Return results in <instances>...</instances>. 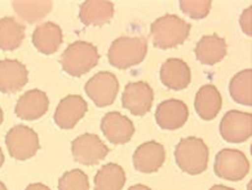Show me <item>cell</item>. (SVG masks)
<instances>
[{"label":"cell","mask_w":252,"mask_h":190,"mask_svg":"<svg viewBox=\"0 0 252 190\" xmlns=\"http://www.w3.org/2000/svg\"><path fill=\"white\" fill-rule=\"evenodd\" d=\"M4 154H3V150H1V148H0V168H1V166L4 164Z\"/></svg>","instance_id":"32"},{"label":"cell","mask_w":252,"mask_h":190,"mask_svg":"<svg viewBox=\"0 0 252 190\" xmlns=\"http://www.w3.org/2000/svg\"><path fill=\"white\" fill-rule=\"evenodd\" d=\"M49 100L45 92L30 90L18 98L14 113L24 121H36L48 111Z\"/></svg>","instance_id":"16"},{"label":"cell","mask_w":252,"mask_h":190,"mask_svg":"<svg viewBox=\"0 0 252 190\" xmlns=\"http://www.w3.org/2000/svg\"><path fill=\"white\" fill-rule=\"evenodd\" d=\"M0 190H8L7 187H5V185H4V183H1V181H0Z\"/></svg>","instance_id":"34"},{"label":"cell","mask_w":252,"mask_h":190,"mask_svg":"<svg viewBox=\"0 0 252 190\" xmlns=\"http://www.w3.org/2000/svg\"><path fill=\"white\" fill-rule=\"evenodd\" d=\"M26 28L14 17L0 18V49L14 51L22 44Z\"/></svg>","instance_id":"23"},{"label":"cell","mask_w":252,"mask_h":190,"mask_svg":"<svg viewBox=\"0 0 252 190\" xmlns=\"http://www.w3.org/2000/svg\"><path fill=\"white\" fill-rule=\"evenodd\" d=\"M189 118V109L181 100L169 98L158 105L156 110L157 125L162 129L176 131L184 127Z\"/></svg>","instance_id":"13"},{"label":"cell","mask_w":252,"mask_h":190,"mask_svg":"<svg viewBox=\"0 0 252 190\" xmlns=\"http://www.w3.org/2000/svg\"><path fill=\"white\" fill-rule=\"evenodd\" d=\"M9 156L16 160H28L39 152L40 142L38 133L28 126H14L5 135Z\"/></svg>","instance_id":"5"},{"label":"cell","mask_w":252,"mask_h":190,"mask_svg":"<svg viewBox=\"0 0 252 190\" xmlns=\"http://www.w3.org/2000/svg\"><path fill=\"white\" fill-rule=\"evenodd\" d=\"M212 7L211 0H181L180 9L193 20H202L208 16Z\"/></svg>","instance_id":"27"},{"label":"cell","mask_w":252,"mask_h":190,"mask_svg":"<svg viewBox=\"0 0 252 190\" xmlns=\"http://www.w3.org/2000/svg\"><path fill=\"white\" fill-rule=\"evenodd\" d=\"M148 53V40L144 36H121L111 43L107 59L111 66L126 70L141 63Z\"/></svg>","instance_id":"2"},{"label":"cell","mask_w":252,"mask_h":190,"mask_svg":"<svg viewBox=\"0 0 252 190\" xmlns=\"http://www.w3.org/2000/svg\"><path fill=\"white\" fill-rule=\"evenodd\" d=\"M154 92L146 82L128 83L122 96V105L135 117H144L152 110Z\"/></svg>","instance_id":"10"},{"label":"cell","mask_w":252,"mask_h":190,"mask_svg":"<svg viewBox=\"0 0 252 190\" xmlns=\"http://www.w3.org/2000/svg\"><path fill=\"white\" fill-rule=\"evenodd\" d=\"M208 146L199 137L183 138L175 149V160L179 168L189 175H200L208 166Z\"/></svg>","instance_id":"3"},{"label":"cell","mask_w":252,"mask_h":190,"mask_svg":"<svg viewBox=\"0 0 252 190\" xmlns=\"http://www.w3.org/2000/svg\"><path fill=\"white\" fill-rule=\"evenodd\" d=\"M84 90L97 107H107L114 104L119 91V82L110 71H100L87 82Z\"/></svg>","instance_id":"8"},{"label":"cell","mask_w":252,"mask_h":190,"mask_svg":"<svg viewBox=\"0 0 252 190\" xmlns=\"http://www.w3.org/2000/svg\"><path fill=\"white\" fill-rule=\"evenodd\" d=\"M229 94L233 100L243 106L252 105V70L246 69L231 78Z\"/></svg>","instance_id":"25"},{"label":"cell","mask_w":252,"mask_h":190,"mask_svg":"<svg viewBox=\"0 0 252 190\" xmlns=\"http://www.w3.org/2000/svg\"><path fill=\"white\" fill-rule=\"evenodd\" d=\"M222 106V98L219 90L212 84L202 86L198 90L194 100V109L203 121H214L220 113Z\"/></svg>","instance_id":"19"},{"label":"cell","mask_w":252,"mask_h":190,"mask_svg":"<svg viewBox=\"0 0 252 190\" xmlns=\"http://www.w3.org/2000/svg\"><path fill=\"white\" fill-rule=\"evenodd\" d=\"M195 57L200 63L207 66L216 65L222 61L228 52V45L224 38L219 35H204L195 45Z\"/></svg>","instance_id":"18"},{"label":"cell","mask_w":252,"mask_h":190,"mask_svg":"<svg viewBox=\"0 0 252 190\" xmlns=\"http://www.w3.org/2000/svg\"><path fill=\"white\" fill-rule=\"evenodd\" d=\"M210 190H234V189L225 187V185H214V187L211 188Z\"/></svg>","instance_id":"31"},{"label":"cell","mask_w":252,"mask_h":190,"mask_svg":"<svg viewBox=\"0 0 252 190\" xmlns=\"http://www.w3.org/2000/svg\"><path fill=\"white\" fill-rule=\"evenodd\" d=\"M98 61H100V55L96 45L83 40L71 43L63 51L60 59V63L63 66V71L75 78L90 73L91 70L96 67Z\"/></svg>","instance_id":"4"},{"label":"cell","mask_w":252,"mask_h":190,"mask_svg":"<svg viewBox=\"0 0 252 190\" xmlns=\"http://www.w3.org/2000/svg\"><path fill=\"white\" fill-rule=\"evenodd\" d=\"M128 190H152V189H150L149 187H146V185H142V184H136V185H132Z\"/></svg>","instance_id":"30"},{"label":"cell","mask_w":252,"mask_h":190,"mask_svg":"<svg viewBox=\"0 0 252 190\" xmlns=\"http://www.w3.org/2000/svg\"><path fill=\"white\" fill-rule=\"evenodd\" d=\"M3 121H4V113H3V109L0 107V126H1Z\"/></svg>","instance_id":"33"},{"label":"cell","mask_w":252,"mask_h":190,"mask_svg":"<svg viewBox=\"0 0 252 190\" xmlns=\"http://www.w3.org/2000/svg\"><path fill=\"white\" fill-rule=\"evenodd\" d=\"M166 160V149L157 141L144 142L133 153V167L141 173L157 172Z\"/></svg>","instance_id":"15"},{"label":"cell","mask_w":252,"mask_h":190,"mask_svg":"<svg viewBox=\"0 0 252 190\" xmlns=\"http://www.w3.org/2000/svg\"><path fill=\"white\" fill-rule=\"evenodd\" d=\"M101 131L109 142L123 145L131 141L132 136L135 135V125L119 111H110L101 119Z\"/></svg>","instance_id":"11"},{"label":"cell","mask_w":252,"mask_h":190,"mask_svg":"<svg viewBox=\"0 0 252 190\" xmlns=\"http://www.w3.org/2000/svg\"><path fill=\"white\" fill-rule=\"evenodd\" d=\"M29 82L28 67L18 60H1L0 61V92L17 94Z\"/></svg>","instance_id":"14"},{"label":"cell","mask_w":252,"mask_h":190,"mask_svg":"<svg viewBox=\"0 0 252 190\" xmlns=\"http://www.w3.org/2000/svg\"><path fill=\"white\" fill-rule=\"evenodd\" d=\"M25 190H51V189L42 183H34V184H30V185H29Z\"/></svg>","instance_id":"29"},{"label":"cell","mask_w":252,"mask_h":190,"mask_svg":"<svg viewBox=\"0 0 252 190\" xmlns=\"http://www.w3.org/2000/svg\"><path fill=\"white\" fill-rule=\"evenodd\" d=\"M110 152L97 135L83 133L71 142V154L76 163L83 166H94L100 163Z\"/></svg>","instance_id":"7"},{"label":"cell","mask_w":252,"mask_h":190,"mask_svg":"<svg viewBox=\"0 0 252 190\" xmlns=\"http://www.w3.org/2000/svg\"><path fill=\"white\" fill-rule=\"evenodd\" d=\"M191 25L176 14H166L157 18L150 26L154 47L159 49H169L179 47L188 39Z\"/></svg>","instance_id":"1"},{"label":"cell","mask_w":252,"mask_h":190,"mask_svg":"<svg viewBox=\"0 0 252 190\" xmlns=\"http://www.w3.org/2000/svg\"><path fill=\"white\" fill-rule=\"evenodd\" d=\"M220 135L225 141L241 144L252 136V114L230 110L220 122Z\"/></svg>","instance_id":"9"},{"label":"cell","mask_w":252,"mask_h":190,"mask_svg":"<svg viewBox=\"0 0 252 190\" xmlns=\"http://www.w3.org/2000/svg\"><path fill=\"white\" fill-rule=\"evenodd\" d=\"M114 17V4L106 0H87L80 4L79 18L86 26H104Z\"/></svg>","instance_id":"20"},{"label":"cell","mask_w":252,"mask_h":190,"mask_svg":"<svg viewBox=\"0 0 252 190\" xmlns=\"http://www.w3.org/2000/svg\"><path fill=\"white\" fill-rule=\"evenodd\" d=\"M215 173L220 179L241 181L250 172V162L245 153L237 149H222L218 153L214 164Z\"/></svg>","instance_id":"6"},{"label":"cell","mask_w":252,"mask_h":190,"mask_svg":"<svg viewBox=\"0 0 252 190\" xmlns=\"http://www.w3.org/2000/svg\"><path fill=\"white\" fill-rule=\"evenodd\" d=\"M88 105L79 95H69L60 101L53 115V121L61 129H73L86 115Z\"/></svg>","instance_id":"12"},{"label":"cell","mask_w":252,"mask_h":190,"mask_svg":"<svg viewBox=\"0 0 252 190\" xmlns=\"http://www.w3.org/2000/svg\"><path fill=\"white\" fill-rule=\"evenodd\" d=\"M59 190H90V180L82 169H71L60 177Z\"/></svg>","instance_id":"26"},{"label":"cell","mask_w":252,"mask_h":190,"mask_svg":"<svg viewBox=\"0 0 252 190\" xmlns=\"http://www.w3.org/2000/svg\"><path fill=\"white\" fill-rule=\"evenodd\" d=\"M63 42V30L55 22L39 25L32 32V44L43 55H53Z\"/></svg>","instance_id":"21"},{"label":"cell","mask_w":252,"mask_h":190,"mask_svg":"<svg viewBox=\"0 0 252 190\" xmlns=\"http://www.w3.org/2000/svg\"><path fill=\"white\" fill-rule=\"evenodd\" d=\"M12 7L20 18L29 24L40 21L52 11L53 1L51 0H16Z\"/></svg>","instance_id":"22"},{"label":"cell","mask_w":252,"mask_h":190,"mask_svg":"<svg viewBox=\"0 0 252 190\" xmlns=\"http://www.w3.org/2000/svg\"><path fill=\"white\" fill-rule=\"evenodd\" d=\"M160 82L172 91L185 90L191 82L189 65L181 59H168L160 67Z\"/></svg>","instance_id":"17"},{"label":"cell","mask_w":252,"mask_h":190,"mask_svg":"<svg viewBox=\"0 0 252 190\" xmlns=\"http://www.w3.org/2000/svg\"><path fill=\"white\" fill-rule=\"evenodd\" d=\"M251 11H252V8L249 7L247 9H245V11H243L241 18H239V24H241L242 30H243V32H245L246 35H249V36H251V34H252V32H251Z\"/></svg>","instance_id":"28"},{"label":"cell","mask_w":252,"mask_h":190,"mask_svg":"<svg viewBox=\"0 0 252 190\" xmlns=\"http://www.w3.org/2000/svg\"><path fill=\"white\" fill-rule=\"evenodd\" d=\"M125 184V169L117 163H107L94 176V190H122Z\"/></svg>","instance_id":"24"}]
</instances>
